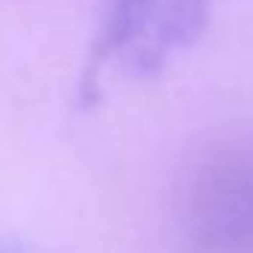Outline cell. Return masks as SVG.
Returning <instances> with one entry per match:
<instances>
[{"label":"cell","mask_w":253,"mask_h":253,"mask_svg":"<svg viewBox=\"0 0 253 253\" xmlns=\"http://www.w3.org/2000/svg\"><path fill=\"white\" fill-rule=\"evenodd\" d=\"M180 227L183 253H253V129L194 165Z\"/></svg>","instance_id":"cell-2"},{"label":"cell","mask_w":253,"mask_h":253,"mask_svg":"<svg viewBox=\"0 0 253 253\" xmlns=\"http://www.w3.org/2000/svg\"><path fill=\"white\" fill-rule=\"evenodd\" d=\"M209 0H109L80 74L77 103L94 106L106 77L144 80L197 42Z\"/></svg>","instance_id":"cell-1"}]
</instances>
